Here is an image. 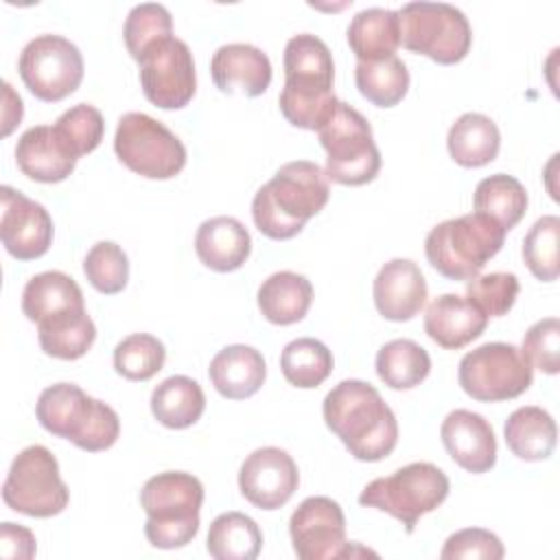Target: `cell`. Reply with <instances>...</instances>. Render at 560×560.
Returning <instances> with one entry per match:
<instances>
[{
  "label": "cell",
  "mask_w": 560,
  "mask_h": 560,
  "mask_svg": "<svg viewBox=\"0 0 560 560\" xmlns=\"http://www.w3.org/2000/svg\"><path fill=\"white\" fill-rule=\"evenodd\" d=\"M206 549L217 560H254L262 549V532L252 516L223 512L210 523Z\"/></svg>",
  "instance_id": "31"
},
{
  "label": "cell",
  "mask_w": 560,
  "mask_h": 560,
  "mask_svg": "<svg viewBox=\"0 0 560 560\" xmlns=\"http://www.w3.org/2000/svg\"><path fill=\"white\" fill-rule=\"evenodd\" d=\"M122 35H125V46L129 55L138 59L149 44L173 35V20L168 9L158 2L136 4L127 13Z\"/></svg>",
  "instance_id": "41"
},
{
  "label": "cell",
  "mask_w": 560,
  "mask_h": 560,
  "mask_svg": "<svg viewBox=\"0 0 560 560\" xmlns=\"http://www.w3.org/2000/svg\"><path fill=\"white\" fill-rule=\"evenodd\" d=\"M83 308L81 287L63 271H42L24 284L22 313L35 324Z\"/></svg>",
  "instance_id": "25"
},
{
  "label": "cell",
  "mask_w": 560,
  "mask_h": 560,
  "mask_svg": "<svg viewBox=\"0 0 560 560\" xmlns=\"http://www.w3.org/2000/svg\"><path fill=\"white\" fill-rule=\"evenodd\" d=\"M208 376L223 398L243 400L262 387L267 365L260 350L254 346L232 343L212 357Z\"/></svg>",
  "instance_id": "24"
},
{
  "label": "cell",
  "mask_w": 560,
  "mask_h": 560,
  "mask_svg": "<svg viewBox=\"0 0 560 560\" xmlns=\"http://www.w3.org/2000/svg\"><path fill=\"white\" fill-rule=\"evenodd\" d=\"M326 151V177L341 186H363L381 171V151L372 125L352 105L339 101L332 116L317 129Z\"/></svg>",
  "instance_id": "8"
},
{
  "label": "cell",
  "mask_w": 560,
  "mask_h": 560,
  "mask_svg": "<svg viewBox=\"0 0 560 560\" xmlns=\"http://www.w3.org/2000/svg\"><path fill=\"white\" fill-rule=\"evenodd\" d=\"M446 147L451 158L466 168L490 164L501 149V133L497 122L479 112L462 114L448 129Z\"/></svg>",
  "instance_id": "28"
},
{
  "label": "cell",
  "mask_w": 560,
  "mask_h": 560,
  "mask_svg": "<svg viewBox=\"0 0 560 560\" xmlns=\"http://www.w3.org/2000/svg\"><path fill=\"white\" fill-rule=\"evenodd\" d=\"M326 427L359 462L385 459L398 442V422L378 389L359 378L337 383L322 405Z\"/></svg>",
  "instance_id": "1"
},
{
  "label": "cell",
  "mask_w": 560,
  "mask_h": 560,
  "mask_svg": "<svg viewBox=\"0 0 560 560\" xmlns=\"http://www.w3.org/2000/svg\"><path fill=\"white\" fill-rule=\"evenodd\" d=\"M523 357L532 368L545 374H558L560 370V322L558 317H545L532 324L523 337Z\"/></svg>",
  "instance_id": "43"
},
{
  "label": "cell",
  "mask_w": 560,
  "mask_h": 560,
  "mask_svg": "<svg viewBox=\"0 0 560 560\" xmlns=\"http://www.w3.org/2000/svg\"><path fill=\"white\" fill-rule=\"evenodd\" d=\"M140 66V85L155 107L182 109L197 90L195 61L188 44L175 35L149 44L136 59Z\"/></svg>",
  "instance_id": "14"
},
{
  "label": "cell",
  "mask_w": 560,
  "mask_h": 560,
  "mask_svg": "<svg viewBox=\"0 0 560 560\" xmlns=\"http://www.w3.org/2000/svg\"><path fill=\"white\" fill-rule=\"evenodd\" d=\"M560 245V219L545 214L534 221L523 238V260L527 269L542 282H553L560 271L558 258Z\"/></svg>",
  "instance_id": "39"
},
{
  "label": "cell",
  "mask_w": 560,
  "mask_h": 560,
  "mask_svg": "<svg viewBox=\"0 0 560 560\" xmlns=\"http://www.w3.org/2000/svg\"><path fill=\"white\" fill-rule=\"evenodd\" d=\"M508 448L525 462H542L556 448L558 427L551 413L538 405L514 409L503 427Z\"/></svg>",
  "instance_id": "26"
},
{
  "label": "cell",
  "mask_w": 560,
  "mask_h": 560,
  "mask_svg": "<svg viewBox=\"0 0 560 560\" xmlns=\"http://www.w3.org/2000/svg\"><path fill=\"white\" fill-rule=\"evenodd\" d=\"M0 238L4 249L18 260L44 256L55 232L48 210L11 186L0 188Z\"/></svg>",
  "instance_id": "16"
},
{
  "label": "cell",
  "mask_w": 560,
  "mask_h": 560,
  "mask_svg": "<svg viewBox=\"0 0 560 560\" xmlns=\"http://www.w3.org/2000/svg\"><path fill=\"white\" fill-rule=\"evenodd\" d=\"M521 284L518 278L510 271H492L486 276H475L466 284V300L479 308L486 317H501L505 315L516 298Z\"/></svg>",
  "instance_id": "42"
},
{
  "label": "cell",
  "mask_w": 560,
  "mask_h": 560,
  "mask_svg": "<svg viewBox=\"0 0 560 560\" xmlns=\"http://www.w3.org/2000/svg\"><path fill=\"white\" fill-rule=\"evenodd\" d=\"M300 472L293 457L278 446L252 451L238 470L241 494L260 510L282 508L298 490Z\"/></svg>",
  "instance_id": "17"
},
{
  "label": "cell",
  "mask_w": 560,
  "mask_h": 560,
  "mask_svg": "<svg viewBox=\"0 0 560 560\" xmlns=\"http://www.w3.org/2000/svg\"><path fill=\"white\" fill-rule=\"evenodd\" d=\"M488 317L457 293L438 295L424 311V332L444 350H459L477 339Z\"/></svg>",
  "instance_id": "21"
},
{
  "label": "cell",
  "mask_w": 560,
  "mask_h": 560,
  "mask_svg": "<svg viewBox=\"0 0 560 560\" xmlns=\"http://www.w3.org/2000/svg\"><path fill=\"white\" fill-rule=\"evenodd\" d=\"M440 438L451 459L472 475L488 472L497 464L494 429L477 411L453 409L442 420Z\"/></svg>",
  "instance_id": "18"
},
{
  "label": "cell",
  "mask_w": 560,
  "mask_h": 560,
  "mask_svg": "<svg viewBox=\"0 0 560 560\" xmlns=\"http://www.w3.org/2000/svg\"><path fill=\"white\" fill-rule=\"evenodd\" d=\"M18 70L33 96L57 103L81 85L83 55L70 39L44 33L22 48Z\"/></svg>",
  "instance_id": "13"
},
{
  "label": "cell",
  "mask_w": 560,
  "mask_h": 560,
  "mask_svg": "<svg viewBox=\"0 0 560 560\" xmlns=\"http://www.w3.org/2000/svg\"><path fill=\"white\" fill-rule=\"evenodd\" d=\"M400 44L438 63L462 61L472 44L468 18L446 2H407L398 11Z\"/></svg>",
  "instance_id": "9"
},
{
  "label": "cell",
  "mask_w": 560,
  "mask_h": 560,
  "mask_svg": "<svg viewBox=\"0 0 560 560\" xmlns=\"http://www.w3.org/2000/svg\"><path fill=\"white\" fill-rule=\"evenodd\" d=\"M376 311L389 322L413 319L427 302V280L420 267L409 258L387 260L374 278Z\"/></svg>",
  "instance_id": "19"
},
{
  "label": "cell",
  "mask_w": 560,
  "mask_h": 560,
  "mask_svg": "<svg viewBox=\"0 0 560 560\" xmlns=\"http://www.w3.org/2000/svg\"><path fill=\"white\" fill-rule=\"evenodd\" d=\"M330 186L324 168L308 160L282 164L252 199V217L260 234L287 241L302 232L306 221L324 210Z\"/></svg>",
  "instance_id": "3"
},
{
  "label": "cell",
  "mask_w": 560,
  "mask_h": 560,
  "mask_svg": "<svg viewBox=\"0 0 560 560\" xmlns=\"http://www.w3.org/2000/svg\"><path fill=\"white\" fill-rule=\"evenodd\" d=\"M4 101H7V107H4L2 136H9L11 129L15 125H20V120H22V98H20V94L13 92V88L9 83H4Z\"/></svg>",
  "instance_id": "46"
},
{
  "label": "cell",
  "mask_w": 560,
  "mask_h": 560,
  "mask_svg": "<svg viewBox=\"0 0 560 560\" xmlns=\"http://www.w3.org/2000/svg\"><path fill=\"white\" fill-rule=\"evenodd\" d=\"M39 424L81 451L98 453L116 444L120 435L118 413L103 400L88 396L74 383H55L46 387L35 405Z\"/></svg>",
  "instance_id": "4"
},
{
  "label": "cell",
  "mask_w": 560,
  "mask_h": 560,
  "mask_svg": "<svg viewBox=\"0 0 560 560\" xmlns=\"http://www.w3.org/2000/svg\"><path fill=\"white\" fill-rule=\"evenodd\" d=\"M503 556L501 538L483 527H466L451 534L440 551L442 560H501Z\"/></svg>",
  "instance_id": "44"
},
{
  "label": "cell",
  "mask_w": 560,
  "mask_h": 560,
  "mask_svg": "<svg viewBox=\"0 0 560 560\" xmlns=\"http://www.w3.org/2000/svg\"><path fill=\"white\" fill-rule=\"evenodd\" d=\"M505 230L481 212L446 219L431 228L424 238V254L431 267L448 280H470L497 256L505 241Z\"/></svg>",
  "instance_id": "6"
},
{
  "label": "cell",
  "mask_w": 560,
  "mask_h": 560,
  "mask_svg": "<svg viewBox=\"0 0 560 560\" xmlns=\"http://www.w3.org/2000/svg\"><path fill=\"white\" fill-rule=\"evenodd\" d=\"M114 151L129 171L147 179H171L186 166L184 142L164 122L142 112L120 116Z\"/></svg>",
  "instance_id": "10"
},
{
  "label": "cell",
  "mask_w": 560,
  "mask_h": 560,
  "mask_svg": "<svg viewBox=\"0 0 560 560\" xmlns=\"http://www.w3.org/2000/svg\"><path fill=\"white\" fill-rule=\"evenodd\" d=\"M527 201L529 199L525 186L508 173H494L490 177H483L472 195L475 212L494 219L505 232H510L523 219Z\"/></svg>",
  "instance_id": "33"
},
{
  "label": "cell",
  "mask_w": 560,
  "mask_h": 560,
  "mask_svg": "<svg viewBox=\"0 0 560 560\" xmlns=\"http://www.w3.org/2000/svg\"><path fill=\"white\" fill-rule=\"evenodd\" d=\"M348 44L359 61H378L394 57L400 46L398 13L370 7L359 11L348 24Z\"/></svg>",
  "instance_id": "29"
},
{
  "label": "cell",
  "mask_w": 560,
  "mask_h": 560,
  "mask_svg": "<svg viewBox=\"0 0 560 560\" xmlns=\"http://www.w3.org/2000/svg\"><path fill=\"white\" fill-rule=\"evenodd\" d=\"M284 85L278 96L282 116L300 129L317 131L335 112V63L324 39L311 33L293 35L284 46Z\"/></svg>",
  "instance_id": "2"
},
{
  "label": "cell",
  "mask_w": 560,
  "mask_h": 560,
  "mask_svg": "<svg viewBox=\"0 0 560 560\" xmlns=\"http://www.w3.org/2000/svg\"><path fill=\"white\" fill-rule=\"evenodd\" d=\"M258 308L262 317L278 326H289L311 308L313 287L311 280L295 271H276L258 287Z\"/></svg>",
  "instance_id": "27"
},
{
  "label": "cell",
  "mask_w": 560,
  "mask_h": 560,
  "mask_svg": "<svg viewBox=\"0 0 560 560\" xmlns=\"http://www.w3.org/2000/svg\"><path fill=\"white\" fill-rule=\"evenodd\" d=\"M332 352L315 337H298L289 341L280 354L284 378L300 389L322 385L332 372Z\"/></svg>",
  "instance_id": "36"
},
{
  "label": "cell",
  "mask_w": 560,
  "mask_h": 560,
  "mask_svg": "<svg viewBox=\"0 0 560 560\" xmlns=\"http://www.w3.org/2000/svg\"><path fill=\"white\" fill-rule=\"evenodd\" d=\"M457 381L470 398L499 402L527 392L534 381V368L516 346L488 341L462 357Z\"/></svg>",
  "instance_id": "12"
},
{
  "label": "cell",
  "mask_w": 560,
  "mask_h": 560,
  "mask_svg": "<svg viewBox=\"0 0 560 560\" xmlns=\"http://www.w3.org/2000/svg\"><path fill=\"white\" fill-rule=\"evenodd\" d=\"M195 252L199 260L219 273L243 267L252 252V236L247 228L234 217L206 219L195 234Z\"/></svg>",
  "instance_id": "23"
},
{
  "label": "cell",
  "mask_w": 560,
  "mask_h": 560,
  "mask_svg": "<svg viewBox=\"0 0 560 560\" xmlns=\"http://www.w3.org/2000/svg\"><path fill=\"white\" fill-rule=\"evenodd\" d=\"M37 339L48 357L74 361L81 359L96 339V326L88 311H72L37 324Z\"/></svg>",
  "instance_id": "32"
},
{
  "label": "cell",
  "mask_w": 560,
  "mask_h": 560,
  "mask_svg": "<svg viewBox=\"0 0 560 560\" xmlns=\"http://www.w3.org/2000/svg\"><path fill=\"white\" fill-rule=\"evenodd\" d=\"M448 490L451 481L442 468L431 462H413L387 477L372 479L361 490L359 503L394 516L411 534L420 516L444 503Z\"/></svg>",
  "instance_id": "7"
},
{
  "label": "cell",
  "mask_w": 560,
  "mask_h": 560,
  "mask_svg": "<svg viewBox=\"0 0 560 560\" xmlns=\"http://www.w3.org/2000/svg\"><path fill=\"white\" fill-rule=\"evenodd\" d=\"M289 536L302 560L346 558L350 553L343 510L330 497L304 499L289 518Z\"/></svg>",
  "instance_id": "15"
},
{
  "label": "cell",
  "mask_w": 560,
  "mask_h": 560,
  "mask_svg": "<svg viewBox=\"0 0 560 560\" xmlns=\"http://www.w3.org/2000/svg\"><path fill=\"white\" fill-rule=\"evenodd\" d=\"M83 273L98 293L114 295L127 287L129 258L118 243L98 241L85 254Z\"/></svg>",
  "instance_id": "40"
},
{
  "label": "cell",
  "mask_w": 560,
  "mask_h": 560,
  "mask_svg": "<svg viewBox=\"0 0 560 560\" xmlns=\"http://www.w3.org/2000/svg\"><path fill=\"white\" fill-rule=\"evenodd\" d=\"M354 81L372 105L394 107L409 90V70L400 57H387L378 61H357Z\"/></svg>",
  "instance_id": "35"
},
{
  "label": "cell",
  "mask_w": 560,
  "mask_h": 560,
  "mask_svg": "<svg viewBox=\"0 0 560 560\" xmlns=\"http://www.w3.org/2000/svg\"><path fill=\"white\" fill-rule=\"evenodd\" d=\"M15 162L28 179L42 184L63 182L77 166L50 125H35L18 138Z\"/></svg>",
  "instance_id": "22"
},
{
  "label": "cell",
  "mask_w": 560,
  "mask_h": 560,
  "mask_svg": "<svg viewBox=\"0 0 560 560\" xmlns=\"http://www.w3.org/2000/svg\"><path fill=\"white\" fill-rule=\"evenodd\" d=\"M203 503L201 481L182 470L158 472L140 490V505L147 512L144 536L158 549H179L199 532Z\"/></svg>",
  "instance_id": "5"
},
{
  "label": "cell",
  "mask_w": 560,
  "mask_h": 560,
  "mask_svg": "<svg viewBox=\"0 0 560 560\" xmlns=\"http://www.w3.org/2000/svg\"><path fill=\"white\" fill-rule=\"evenodd\" d=\"M210 74L223 94L260 96L271 83V61L258 46L223 44L210 59Z\"/></svg>",
  "instance_id": "20"
},
{
  "label": "cell",
  "mask_w": 560,
  "mask_h": 560,
  "mask_svg": "<svg viewBox=\"0 0 560 560\" xmlns=\"http://www.w3.org/2000/svg\"><path fill=\"white\" fill-rule=\"evenodd\" d=\"M429 372L431 357L413 339H392L376 352V374L392 389H413Z\"/></svg>",
  "instance_id": "34"
},
{
  "label": "cell",
  "mask_w": 560,
  "mask_h": 560,
  "mask_svg": "<svg viewBox=\"0 0 560 560\" xmlns=\"http://www.w3.org/2000/svg\"><path fill=\"white\" fill-rule=\"evenodd\" d=\"M63 149L79 160L85 153H92L105 133L103 114L90 103H77L66 109L52 125Z\"/></svg>",
  "instance_id": "38"
},
{
  "label": "cell",
  "mask_w": 560,
  "mask_h": 560,
  "mask_svg": "<svg viewBox=\"0 0 560 560\" xmlns=\"http://www.w3.org/2000/svg\"><path fill=\"white\" fill-rule=\"evenodd\" d=\"M2 499L11 510L26 516L48 518L61 514L70 492L59 475L55 455L42 444L22 448L2 483Z\"/></svg>",
  "instance_id": "11"
},
{
  "label": "cell",
  "mask_w": 560,
  "mask_h": 560,
  "mask_svg": "<svg viewBox=\"0 0 560 560\" xmlns=\"http://www.w3.org/2000/svg\"><path fill=\"white\" fill-rule=\"evenodd\" d=\"M166 361L164 343L149 332L127 335L114 348V370L127 381L153 378Z\"/></svg>",
  "instance_id": "37"
},
{
  "label": "cell",
  "mask_w": 560,
  "mask_h": 560,
  "mask_svg": "<svg viewBox=\"0 0 560 560\" xmlns=\"http://www.w3.org/2000/svg\"><path fill=\"white\" fill-rule=\"evenodd\" d=\"M35 536L28 527L15 525L11 521H4L0 525V556L9 560H28L35 556L37 545Z\"/></svg>",
  "instance_id": "45"
},
{
  "label": "cell",
  "mask_w": 560,
  "mask_h": 560,
  "mask_svg": "<svg viewBox=\"0 0 560 560\" xmlns=\"http://www.w3.org/2000/svg\"><path fill=\"white\" fill-rule=\"evenodd\" d=\"M203 409V389L190 376L173 374L151 392V413L166 429L192 427L201 418Z\"/></svg>",
  "instance_id": "30"
}]
</instances>
